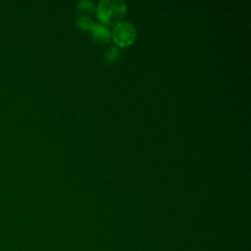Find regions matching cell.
<instances>
[{
	"label": "cell",
	"mask_w": 251,
	"mask_h": 251,
	"mask_svg": "<svg viewBox=\"0 0 251 251\" xmlns=\"http://www.w3.org/2000/svg\"><path fill=\"white\" fill-rule=\"evenodd\" d=\"M126 12V4L123 0H101L96 8L97 16L104 25H116L122 21Z\"/></svg>",
	"instance_id": "1"
},
{
	"label": "cell",
	"mask_w": 251,
	"mask_h": 251,
	"mask_svg": "<svg viewBox=\"0 0 251 251\" xmlns=\"http://www.w3.org/2000/svg\"><path fill=\"white\" fill-rule=\"evenodd\" d=\"M111 36L118 45L128 46L136 37V28L128 21H121L115 25Z\"/></svg>",
	"instance_id": "2"
},
{
	"label": "cell",
	"mask_w": 251,
	"mask_h": 251,
	"mask_svg": "<svg viewBox=\"0 0 251 251\" xmlns=\"http://www.w3.org/2000/svg\"><path fill=\"white\" fill-rule=\"evenodd\" d=\"M91 33L94 40L99 43H106L111 37L110 28L102 23L93 24L91 26Z\"/></svg>",
	"instance_id": "3"
},
{
	"label": "cell",
	"mask_w": 251,
	"mask_h": 251,
	"mask_svg": "<svg viewBox=\"0 0 251 251\" xmlns=\"http://www.w3.org/2000/svg\"><path fill=\"white\" fill-rule=\"evenodd\" d=\"M77 10L81 13H91L95 8V2L92 0H80L76 3Z\"/></svg>",
	"instance_id": "4"
},
{
	"label": "cell",
	"mask_w": 251,
	"mask_h": 251,
	"mask_svg": "<svg viewBox=\"0 0 251 251\" xmlns=\"http://www.w3.org/2000/svg\"><path fill=\"white\" fill-rule=\"evenodd\" d=\"M76 24L78 26H80L83 29H87V28H91V26L93 25V22L91 20L90 17L86 16V15H80L76 18Z\"/></svg>",
	"instance_id": "5"
},
{
	"label": "cell",
	"mask_w": 251,
	"mask_h": 251,
	"mask_svg": "<svg viewBox=\"0 0 251 251\" xmlns=\"http://www.w3.org/2000/svg\"><path fill=\"white\" fill-rule=\"evenodd\" d=\"M120 50L115 46H110L105 52V58L108 62H114L120 57Z\"/></svg>",
	"instance_id": "6"
}]
</instances>
